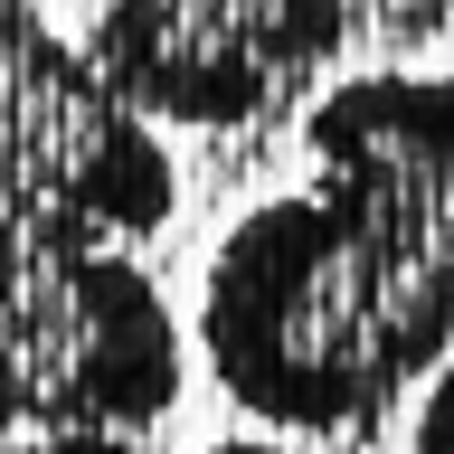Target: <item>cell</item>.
<instances>
[{
	"label": "cell",
	"instance_id": "obj_1",
	"mask_svg": "<svg viewBox=\"0 0 454 454\" xmlns=\"http://www.w3.org/2000/svg\"><path fill=\"white\" fill-rule=\"evenodd\" d=\"M303 152L208 255L199 360L284 435H369L454 360V76H340Z\"/></svg>",
	"mask_w": 454,
	"mask_h": 454
},
{
	"label": "cell",
	"instance_id": "obj_2",
	"mask_svg": "<svg viewBox=\"0 0 454 454\" xmlns=\"http://www.w3.org/2000/svg\"><path fill=\"white\" fill-rule=\"evenodd\" d=\"M190 332L133 255L0 190V445L152 435L180 407Z\"/></svg>",
	"mask_w": 454,
	"mask_h": 454
},
{
	"label": "cell",
	"instance_id": "obj_3",
	"mask_svg": "<svg viewBox=\"0 0 454 454\" xmlns=\"http://www.w3.org/2000/svg\"><path fill=\"white\" fill-rule=\"evenodd\" d=\"M0 190L95 227L114 247L161 237L180 208V170L161 133L38 10H0Z\"/></svg>",
	"mask_w": 454,
	"mask_h": 454
},
{
	"label": "cell",
	"instance_id": "obj_4",
	"mask_svg": "<svg viewBox=\"0 0 454 454\" xmlns=\"http://www.w3.org/2000/svg\"><path fill=\"white\" fill-rule=\"evenodd\" d=\"M407 454H454V360L417 388V417H407Z\"/></svg>",
	"mask_w": 454,
	"mask_h": 454
},
{
	"label": "cell",
	"instance_id": "obj_5",
	"mask_svg": "<svg viewBox=\"0 0 454 454\" xmlns=\"http://www.w3.org/2000/svg\"><path fill=\"white\" fill-rule=\"evenodd\" d=\"M0 454H161L152 435H20Z\"/></svg>",
	"mask_w": 454,
	"mask_h": 454
},
{
	"label": "cell",
	"instance_id": "obj_6",
	"mask_svg": "<svg viewBox=\"0 0 454 454\" xmlns=\"http://www.w3.org/2000/svg\"><path fill=\"white\" fill-rule=\"evenodd\" d=\"M208 454H294V445H275V435H227V445H208Z\"/></svg>",
	"mask_w": 454,
	"mask_h": 454
},
{
	"label": "cell",
	"instance_id": "obj_7",
	"mask_svg": "<svg viewBox=\"0 0 454 454\" xmlns=\"http://www.w3.org/2000/svg\"><path fill=\"white\" fill-rule=\"evenodd\" d=\"M0 10H48V0H0Z\"/></svg>",
	"mask_w": 454,
	"mask_h": 454
}]
</instances>
